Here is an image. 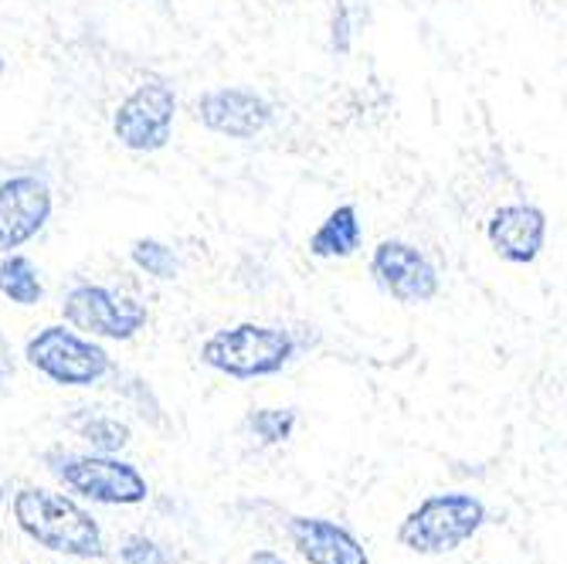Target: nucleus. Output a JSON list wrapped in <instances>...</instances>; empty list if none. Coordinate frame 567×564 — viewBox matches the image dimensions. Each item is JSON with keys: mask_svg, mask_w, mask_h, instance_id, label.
<instances>
[{"mask_svg": "<svg viewBox=\"0 0 567 564\" xmlns=\"http://www.w3.org/2000/svg\"><path fill=\"white\" fill-rule=\"evenodd\" d=\"M48 470L55 473L72 493L106 503V506H136L150 496L146 476L133 466L123 463L120 455L106 452H48L44 455Z\"/></svg>", "mask_w": 567, "mask_h": 564, "instance_id": "5", "label": "nucleus"}, {"mask_svg": "<svg viewBox=\"0 0 567 564\" xmlns=\"http://www.w3.org/2000/svg\"><path fill=\"white\" fill-rule=\"evenodd\" d=\"M177 92L164 79L140 82L113 113V136L130 153H161L174 140Z\"/></svg>", "mask_w": 567, "mask_h": 564, "instance_id": "7", "label": "nucleus"}, {"mask_svg": "<svg viewBox=\"0 0 567 564\" xmlns=\"http://www.w3.org/2000/svg\"><path fill=\"white\" fill-rule=\"evenodd\" d=\"M299 343L289 330L269 327V324H235L225 330H215L200 343V365L212 368L231 381H255L272 378L296 357Z\"/></svg>", "mask_w": 567, "mask_h": 564, "instance_id": "2", "label": "nucleus"}, {"mask_svg": "<svg viewBox=\"0 0 567 564\" xmlns=\"http://www.w3.org/2000/svg\"><path fill=\"white\" fill-rule=\"evenodd\" d=\"M130 263L150 276V279H157V283H171L181 276V259H177V252L161 242V238H136L130 245Z\"/></svg>", "mask_w": 567, "mask_h": 564, "instance_id": "15", "label": "nucleus"}, {"mask_svg": "<svg viewBox=\"0 0 567 564\" xmlns=\"http://www.w3.org/2000/svg\"><path fill=\"white\" fill-rule=\"evenodd\" d=\"M0 384H4V365H0Z\"/></svg>", "mask_w": 567, "mask_h": 564, "instance_id": "23", "label": "nucleus"}, {"mask_svg": "<svg viewBox=\"0 0 567 564\" xmlns=\"http://www.w3.org/2000/svg\"><path fill=\"white\" fill-rule=\"evenodd\" d=\"M296 408H255L248 416V432L262 445H279L296 432Z\"/></svg>", "mask_w": 567, "mask_h": 564, "instance_id": "17", "label": "nucleus"}, {"mask_svg": "<svg viewBox=\"0 0 567 564\" xmlns=\"http://www.w3.org/2000/svg\"><path fill=\"white\" fill-rule=\"evenodd\" d=\"M486 242L509 266H534L547 245V212L527 201L499 204L486 222Z\"/></svg>", "mask_w": 567, "mask_h": 564, "instance_id": "11", "label": "nucleus"}, {"mask_svg": "<svg viewBox=\"0 0 567 564\" xmlns=\"http://www.w3.org/2000/svg\"><path fill=\"white\" fill-rule=\"evenodd\" d=\"M289 541L309 564H371L364 544L327 517H289Z\"/></svg>", "mask_w": 567, "mask_h": 564, "instance_id": "12", "label": "nucleus"}, {"mask_svg": "<svg viewBox=\"0 0 567 564\" xmlns=\"http://www.w3.org/2000/svg\"><path fill=\"white\" fill-rule=\"evenodd\" d=\"M62 320L92 340H133L146 324L150 310L136 296L116 293L99 283H75L62 299Z\"/></svg>", "mask_w": 567, "mask_h": 564, "instance_id": "6", "label": "nucleus"}, {"mask_svg": "<svg viewBox=\"0 0 567 564\" xmlns=\"http://www.w3.org/2000/svg\"><path fill=\"white\" fill-rule=\"evenodd\" d=\"M350 48H353V14L347 8V0H337L330 18V51L333 55H350Z\"/></svg>", "mask_w": 567, "mask_h": 564, "instance_id": "19", "label": "nucleus"}, {"mask_svg": "<svg viewBox=\"0 0 567 564\" xmlns=\"http://www.w3.org/2000/svg\"><path fill=\"white\" fill-rule=\"evenodd\" d=\"M24 361L59 388H95L116 371L110 350L69 324H48L28 337Z\"/></svg>", "mask_w": 567, "mask_h": 564, "instance_id": "3", "label": "nucleus"}, {"mask_svg": "<svg viewBox=\"0 0 567 564\" xmlns=\"http://www.w3.org/2000/svg\"><path fill=\"white\" fill-rule=\"evenodd\" d=\"M251 564H289V561L282 554H276V551H255Z\"/></svg>", "mask_w": 567, "mask_h": 564, "instance_id": "20", "label": "nucleus"}, {"mask_svg": "<svg viewBox=\"0 0 567 564\" xmlns=\"http://www.w3.org/2000/svg\"><path fill=\"white\" fill-rule=\"evenodd\" d=\"M11 510L18 527L48 551L82 557V561L106 554V541H102V527L95 524V517L62 493L24 486L14 493Z\"/></svg>", "mask_w": 567, "mask_h": 564, "instance_id": "1", "label": "nucleus"}, {"mask_svg": "<svg viewBox=\"0 0 567 564\" xmlns=\"http://www.w3.org/2000/svg\"><path fill=\"white\" fill-rule=\"evenodd\" d=\"M0 296L11 299L14 306H24V310H31V306H38L44 299L41 273L24 252L0 255Z\"/></svg>", "mask_w": 567, "mask_h": 564, "instance_id": "14", "label": "nucleus"}, {"mask_svg": "<svg viewBox=\"0 0 567 564\" xmlns=\"http://www.w3.org/2000/svg\"><path fill=\"white\" fill-rule=\"evenodd\" d=\"M374 283L398 302H432L442 289V276L429 255L404 238H384L371 252Z\"/></svg>", "mask_w": 567, "mask_h": 564, "instance_id": "9", "label": "nucleus"}, {"mask_svg": "<svg viewBox=\"0 0 567 564\" xmlns=\"http://www.w3.org/2000/svg\"><path fill=\"white\" fill-rule=\"evenodd\" d=\"M486 524V506L473 493L425 496L398 527V544L415 554H449Z\"/></svg>", "mask_w": 567, "mask_h": 564, "instance_id": "4", "label": "nucleus"}, {"mask_svg": "<svg viewBox=\"0 0 567 564\" xmlns=\"http://www.w3.org/2000/svg\"><path fill=\"white\" fill-rule=\"evenodd\" d=\"M4 69H8V65H4V55H0V75H4Z\"/></svg>", "mask_w": 567, "mask_h": 564, "instance_id": "21", "label": "nucleus"}, {"mask_svg": "<svg viewBox=\"0 0 567 564\" xmlns=\"http://www.w3.org/2000/svg\"><path fill=\"white\" fill-rule=\"evenodd\" d=\"M194 120L215 136L255 140L272 126L276 110L262 92L248 85H218L194 99Z\"/></svg>", "mask_w": 567, "mask_h": 564, "instance_id": "8", "label": "nucleus"}, {"mask_svg": "<svg viewBox=\"0 0 567 564\" xmlns=\"http://www.w3.org/2000/svg\"><path fill=\"white\" fill-rule=\"evenodd\" d=\"M0 506H4V486H0Z\"/></svg>", "mask_w": 567, "mask_h": 564, "instance_id": "22", "label": "nucleus"}, {"mask_svg": "<svg viewBox=\"0 0 567 564\" xmlns=\"http://www.w3.org/2000/svg\"><path fill=\"white\" fill-rule=\"evenodd\" d=\"M55 215V194L38 174H11L0 181V255L34 242Z\"/></svg>", "mask_w": 567, "mask_h": 564, "instance_id": "10", "label": "nucleus"}, {"mask_svg": "<svg viewBox=\"0 0 567 564\" xmlns=\"http://www.w3.org/2000/svg\"><path fill=\"white\" fill-rule=\"evenodd\" d=\"M360 242H364V222H360L357 204H337L309 235V255L323 263L350 259L360 252Z\"/></svg>", "mask_w": 567, "mask_h": 564, "instance_id": "13", "label": "nucleus"}, {"mask_svg": "<svg viewBox=\"0 0 567 564\" xmlns=\"http://www.w3.org/2000/svg\"><path fill=\"white\" fill-rule=\"evenodd\" d=\"M120 557H123V564H171V554L146 534L126 537L120 547Z\"/></svg>", "mask_w": 567, "mask_h": 564, "instance_id": "18", "label": "nucleus"}, {"mask_svg": "<svg viewBox=\"0 0 567 564\" xmlns=\"http://www.w3.org/2000/svg\"><path fill=\"white\" fill-rule=\"evenodd\" d=\"M72 429L79 432V439H85L95 452H106V455H116L123 452L130 442H133V432L126 422L113 419V416H92L85 412V419L72 422Z\"/></svg>", "mask_w": 567, "mask_h": 564, "instance_id": "16", "label": "nucleus"}]
</instances>
